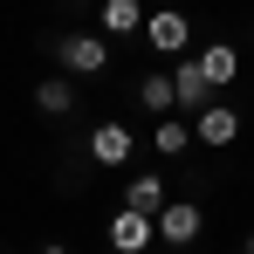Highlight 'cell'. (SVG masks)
<instances>
[{"label":"cell","mask_w":254,"mask_h":254,"mask_svg":"<svg viewBox=\"0 0 254 254\" xmlns=\"http://www.w3.org/2000/svg\"><path fill=\"white\" fill-rule=\"evenodd\" d=\"M144 42L158 48V55H186V48H192L186 7H144Z\"/></svg>","instance_id":"cell-1"},{"label":"cell","mask_w":254,"mask_h":254,"mask_svg":"<svg viewBox=\"0 0 254 254\" xmlns=\"http://www.w3.org/2000/svg\"><path fill=\"white\" fill-rule=\"evenodd\" d=\"M151 227H158V241H165V248H192V241L206 234V213L192 206V199H165V206L151 213Z\"/></svg>","instance_id":"cell-2"},{"label":"cell","mask_w":254,"mask_h":254,"mask_svg":"<svg viewBox=\"0 0 254 254\" xmlns=\"http://www.w3.org/2000/svg\"><path fill=\"white\" fill-rule=\"evenodd\" d=\"M55 55H62V76H103L110 69V42L103 35H62Z\"/></svg>","instance_id":"cell-3"},{"label":"cell","mask_w":254,"mask_h":254,"mask_svg":"<svg viewBox=\"0 0 254 254\" xmlns=\"http://www.w3.org/2000/svg\"><path fill=\"white\" fill-rule=\"evenodd\" d=\"M130 151H137V137H130L124 117H103L89 130V165H130Z\"/></svg>","instance_id":"cell-4"},{"label":"cell","mask_w":254,"mask_h":254,"mask_svg":"<svg viewBox=\"0 0 254 254\" xmlns=\"http://www.w3.org/2000/svg\"><path fill=\"white\" fill-rule=\"evenodd\" d=\"M151 241H158L151 213H137V206H117V220H110V248H117V254H144Z\"/></svg>","instance_id":"cell-5"},{"label":"cell","mask_w":254,"mask_h":254,"mask_svg":"<svg viewBox=\"0 0 254 254\" xmlns=\"http://www.w3.org/2000/svg\"><path fill=\"white\" fill-rule=\"evenodd\" d=\"M192 137H199L206 151H227V144L241 137V110H227V103H206V110L192 117Z\"/></svg>","instance_id":"cell-6"},{"label":"cell","mask_w":254,"mask_h":254,"mask_svg":"<svg viewBox=\"0 0 254 254\" xmlns=\"http://www.w3.org/2000/svg\"><path fill=\"white\" fill-rule=\"evenodd\" d=\"M172 103H179V110H206L213 103V83L199 76L192 55H179V69H172Z\"/></svg>","instance_id":"cell-7"},{"label":"cell","mask_w":254,"mask_h":254,"mask_svg":"<svg viewBox=\"0 0 254 254\" xmlns=\"http://www.w3.org/2000/svg\"><path fill=\"white\" fill-rule=\"evenodd\" d=\"M137 28H144V0H103V7H96V35H103V42L137 35Z\"/></svg>","instance_id":"cell-8"},{"label":"cell","mask_w":254,"mask_h":254,"mask_svg":"<svg viewBox=\"0 0 254 254\" xmlns=\"http://www.w3.org/2000/svg\"><path fill=\"white\" fill-rule=\"evenodd\" d=\"M35 110H42V117H76V110H83L76 76H48V83H35Z\"/></svg>","instance_id":"cell-9"},{"label":"cell","mask_w":254,"mask_h":254,"mask_svg":"<svg viewBox=\"0 0 254 254\" xmlns=\"http://www.w3.org/2000/svg\"><path fill=\"white\" fill-rule=\"evenodd\" d=\"M192 62H199V76H206L213 89H227V83H234V76H241V55H234V48H227V42H206V48H199V55H192Z\"/></svg>","instance_id":"cell-10"},{"label":"cell","mask_w":254,"mask_h":254,"mask_svg":"<svg viewBox=\"0 0 254 254\" xmlns=\"http://www.w3.org/2000/svg\"><path fill=\"white\" fill-rule=\"evenodd\" d=\"M124 206H137V213H158V206H165V179H158V172H137V179L124 186Z\"/></svg>","instance_id":"cell-11"},{"label":"cell","mask_w":254,"mask_h":254,"mask_svg":"<svg viewBox=\"0 0 254 254\" xmlns=\"http://www.w3.org/2000/svg\"><path fill=\"white\" fill-rule=\"evenodd\" d=\"M151 144H158L165 158H186V151H192V124H179V117H158V130H151Z\"/></svg>","instance_id":"cell-12"},{"label":"cell","mask_w":254,"mask_h":254,"mask_svg":"<svg viewBox=\"0 0 254 254\" xmlns=\"http://www.w3.org/2000/svg\"><path fill=\"white\" fill-rule=\"evenodd\" d=\"M137 110H158V117L179 110V103H172V76H137Z\"/></svg>","instance_id":"cell-13"},{"label":"cell","mask_w":254,"mask_h":254,"mask_svg":"<svg viewBox=\"0 0 254 254\" xmlns=\"http://www.w3.org/2000/svg\"><path fill=\"white\" fill-rule=\"evenodd\" d=\"M241 254H254V234H248V241H241Z\"/></svg>","instance_id":"cell-14"},{"label":"cell","mask_w":254,"mask_h":254,"mask_svg":"<svg viewBox=\"0 0 254 254\" xmlns=\"http://www.w3.org/2000/svg\"><path fill=\"white\" fill-rule=\"evenodd\" d=\"M42 254H69V248H42Z\"/></svg>","instance_id":"cell-15"}]
</instances>
